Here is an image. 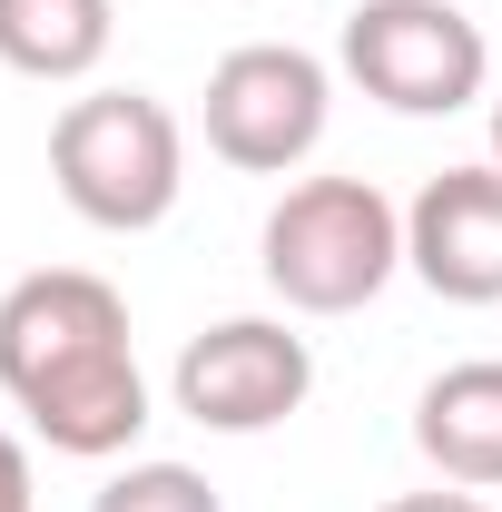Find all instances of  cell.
I'll return each mask as SVG.
<instances>
[{
    "label": "cell",
    "instance_id": "cell-1",
    "mask_svg": "<svg viewBox=\"0 0 502 512\" xmlns=\"http://www.w3.org/2000/svg\"><path fill=\"white\" fill-rule=\"evenodd\" d=\"M0 394L50 453L109 463L148 434V375L128 345V306L89 266H40L0 296Z\"/></svg>",
    "mask_w": 502,
    "mask_h": 512
},
{
    "label": "cell",
    "instance_id": "cell-2",
    "mask_svg": "<svg viewBox=\"0 0 502 512\" xmlns=\"http://www.w3.org/2000/svg\"><path fill=\"white\" fill-rule=\"evenodd\" d=\"M256 256H266V286L296 316H355L404 266V207L375 178H296L266 207Z\"/></svg>",
    "mask_w": 502,
    "mask_h": 512
},
{
    "label": "cell",
    "instance_id": "cell-3",
    "mask_svg": "<svg viewBox=\"0 0 502 512\" xmlns=\"http://www.w3.org/2000/svg\"><path fill=\"white\" fill-rule=\"evenodd\" d=\"M50 178L60 197L109 227V237H138L158 227L178 188H188V138H178V109L148 99V89H89L69 99L60 128H50Z\"/></svg>",
    "mask_w": 502,
    "mask_h": 512
},
{
    "label": "cell",
    "instance_id": "cell-4",
    "mask_svg": "<svg viewBox=\"0 0 502 512\" xmlns=\"http://www.w3.org/2000/svg\"><path fill=\"white\" fill-rule=\"evenodd\" d=\"M345 79L394 119H453L483 99L493 40L453 0H355L345 10Z\"/></svg>",
    "mask_w": 502,
    "mask_h": 512
},
{
    "label": "cell",
    "instance_id": "cell-5",
    "mask_svg": "<svg viewBox=\"0 0 502 512\" xmlns=\"http://www.w3.org/2000/svg\"><path fill=\"white\" fill-rule=\"evenodd\" d=\"M325 119H335V79L296 40H247V50H227L207 69V148L227 168H247V178L306 168Z\"/></svg>",
    "mask_w": 502,
    "mask_h": 512
},
{
    "label": "cell",
    "instance_id": "cell-6",
    "mask_svg": "<svg viewBox=\"0 0 502 512\" xmlns=\"http://www.w3.org/2000/svg\"><path fill=\"white\" fill-rule=\"evenodd\" d=\"M168 394L207 434H266L315 394V355H306V335H286L276 316H227L207 335H188Z\"/></svg>",
    "mask_w": 502,
    "mask_h": 512
},
{
    "label": "cell",
    "instance_id": "cell-7",
    "mask_svg": "<svg viewBox=\"0 0 502 512\" xmlns=\"http://www.w3.org/2000/svg\"><path fill=\"white\" fill-rule=\"evenodd\" d=\"M404 266L443 306H502V168H443L404 207Z\"/></svg>",
    "mask_w": 502,
    "mask_h": 512
},
{
    "label": "cell",
    "instance_id": "cell-8",
    "mask_svg": "<svg viewBox=\"0 0 502 512\" xmlns=\"http://www.w3.org/2000/svg\"><path fill=\"white\" fill-rule=\"evenodd\" d=\"M414 453L463 493H502V355L443 365L414 394Z\"/></svg>",
    "mask_w": 502,
    "mask_h": 512
},
{
    "label": "cell",
    "instance_id": "cell-9",
    "mask_svg": "<svg viewBox=\"0 0 502 512\" xmlns=\"http://www.w3.org/2000/svg\"><path fill=\"white\" fill-rule=\"evenodd\" d=\"M109 0H0V69L20 79H89L109 60Z\"/></svg>",
    "mask_w": 502,
    "mask_h": 512
},
{
    "label": "cell",
    "instance_id": "cell-10",
    "mask_svg": "<svg viewBox=\"0 0 502 512\" xmlns=\"http://www.w3.org/2000/svg\"><path fill=\"white\" fill-rule=\"evenodd\" d=\"M89 512H227V503H217V483L188 473V463H128V473L99 483Z\"/></svg>",
    "mask_w": 502,
    "mask_h": 512
},
{
    "label": "cell",
    "instance_id": "cell-11",
    "mask_svg": "<svg viewBox=\"0 0 502 512\" xmlns=\"http://www.w3.org/2000/svg\"><path fill=\"white\" fill-rule=\"evenodd\" d=\"M0 512H40V493H30V444L20 434H0Z\"/></svg>",
    "mask_w": 502,
    "mask_h": 512
},
{
    "label": "cell",
    "instance_id": "cell-12",
    "mask_svg": "<svg viewBox=\"0 0 502 512\" xmlns=\"http://www.w3.org/2000/svg\"><path fill=\"white\" fill-rule=\"evenodd\" d=\"M384 512H493V503L453 483V493H394V503H384Z\"/></svg>",
    "mask_w": 502,
    "mask_h": 512
},
{
    "label": "cell",
    "instance_id": "cell-13",
    "mask_svg": "<svg viewBox=\"0 0 502 512\" xmlns=\"http://www.w3.org/2000/svg\"><path fill=\"white\" fill-rule=\"evenodd\" d=\"M493 168H502V99H493Z\"/></svg>",
    "mask_w": 502,
    "mask_h": 512
}]
</instances>
